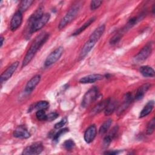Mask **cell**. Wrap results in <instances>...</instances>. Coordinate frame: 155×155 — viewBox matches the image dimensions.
<instances>
[{"label": "cell", "mask_w": 155, "mask_h": 155, "mask_svg": "<svg viewBox=\"0 0 155 155\" xmlns=\"http://www.w3.org/2000/svg\"><path fill=\"white\" fill-rule=\"evenodd\" d=\"M49 36V33L43 32L35 39L22 61V67L27 66L31 61L37 51L48 39Z\"/></svg>", "instance_id": "6da1fadb"}, {"label": "cell", "mask_w": 155, "mask_h": 155, "mask_svg": "<svg viewBox=\"0 0 155 155\" xmlns=\"http://www.w3.org/2000/svg\"><path fill=\"white\" fill-rule=\"evenodd\" d=\"M81 5L82 4L81 2H76L70 8L66 15L59 22L58 25V28L59 30L64 28L67 25H68L75 19L80 11Z\"/></svg>", "instance_id": "7a4b0ae2"}, {"label": "cell", "mask_w": 155, "mask_h": 155, "mask_svg": "<svg viewBox=\"0 0 155 155\" xmlns=\"http://www.w3.org/2000/svg\"><path fill=\"white\" fill-rule=\"evenodd\" d=\"M99 94V89L97 87H93L88 90L84 94L81 106L83 108H87L92 102H93L97 97Z\"/></svg>", "instance_id": "3957f363"}, {"label": "cell", "mask_w": 155, "mask_h": 155, "mask_svg": "<svg viewBox=\"0 0 155 155\" xmlns=\"http://www.w3.org/2000/svg\"><path fill=\"white\" fill-rule=\"evenodd\" d=\"M50 18V15L48 13H44L39 18H38L31 25L30 30L28 31V35H32V33H35L41 29L49 21Z\"/></svg>", "instance_id": "277c9868"}, {"label": "cell", "mask_w": 155, "mask_h": 155, "mask_svg": "<svg viewBox=\"0 0 155 155\" xmlns=\"http://www.w3.org/2000/svg\"><path fill=\"white\" fill-rule=\"evenodd\" d=\"M152 42L147 43L134 56V61L136 63H140L145 61L152 52Z\"/></svg>", "instance_id": "5b68a950"}, {"label": "cell", "mask_w": 155, "mask_h": 155, "mask_svg": "<svg viewBox=\"0 0 155 155\" xmlns=\"http://www.w3.org/2000/svg\"><path fill=\"white\" fill-rule=\"evenodd\" d=\"M63 52L64 47L62 46H59L58 48H56L47 57L44 62L45 67H50L53 64H54L56 61H58L59 59Z\"/></svg>", "instance_id": "8992f818"}, {"label": "cell", "mask_w": 155, "mask_h": 155, "mask_svg": "<svg viewBox=\"0 0 155 155\" xmlns=\"http://www.w3.org/2000/svg\"><path fill=\"white\" fill-rule=\"evenodd\" d=\"M43 150H44V147L42 143L40 142H38L32 143L31 145L25 147L22 153V154H24V155L39 154L42 153Z\"/></svg>", "instance_id": "52a82bcc"}, {"label": "cell", "mask_w": 155, "mask_h": 155, "mask_svg": "<svg viewBox=\"0 0 155 155\" xmlns=\"http://www.w3.org/2000/svg\"><path fill=\"white\" fill-rule=\"evenodd\" d=\"M19 65V62L16 61L12 63L1 75L0 78V82L2 84V83L5 82L7 80H8L12 76L13 74L15 71L16 70L18 67Z\"/></svg>", "instance_id": "ba28073f"}, {"label": "cell", "mask_w": 155, "mask_h": 155, "mask_svg": "<svg viewBox=\"0 0 155 155\" xmlns=\"http://www.w3.org/2000/svg\"><path fill=\"white\" fill-rule=\"evenodd\" d=\"M22 13L19 11H17L13 15L10 23V28L12 31H15L21 26L22 22Z\"/></svg>", "instance_id": "9c48e42d"}, {"label": "cell", "mask_w": 155, "mask_h": 155, "mask_svg": "<svg viewBox=\"0 0 155 155\" xmlns=\"http://www.w3.org/2000/svg\"><path fill=\"white\" fill-rule=\"evenodd\" d=\"M133 101V97L132 96L131 93L130 92L127 93L124 96V101L120 107H117V110L116 111L117 114L118 116L121 114L125 110H127V108L129 107V105H130V104Z\"/></svg>", "instance_id": "30bf717a"}, {"label": "cell", "mask_w": 155, "mask_h": 155, "mask_svg": "<svg viewBox=\"0 0 155 155\" xmlns=\"http://www.w3.org/2000/svg\"><path fill=\"white\" fill-rule=\"evenodd\" d=\"M97 133V128L94 124L89 126L85 130L84 135V138L85 141L90 143L93 141Z\"/></svg>", "instance_id": "8fae6325"}, {"label": "cell", "mask_w": 155, "mask_h": 155, "mask_svg": "<svg viewBox=\"0 0 155 155\" xmlns=\"http://www.w3.org/2000/svg\"><path fill=\"white\" fill-rule=\"evenodd\" d=\"M13 135L15 137L18 139H28L31 136V134L27 128L22 125L18 126L14 130Z\"/></svg>", "instance_id": "7c38bea8"}, {"label": "cell", "mask_w": 155, "mask_h": 155, "mask_svg": "<svg viewBox=\"0 0 155 155\" xmlns=\"http://www.w3.org/2000/svg\"><path fill=\"white\" fill-rule=\"evenodd\" d=\"M41 75L40 74H36L34 76L33 78H31L27 83L24 91L27 93H30L33 91V90L35 88V87L37 86V85L41 81Z\"/></svg>", "instance_id": "4fadbf2b"}, {"label": "cell", "mask_w": 155, "mask_h": 155, "mask_svg": "<svg viewBox=\"0 0 155 155\" xmlns=\"http://www.w3.org/2000/svg\"><path fill=\"white\" fill-rule=\"evenodd\" d=\"M104 76L101 74H91L81 78L79 82L81 84H91L102 80Z\"/></svg>", "instance_id": "5bb4252c"}, {"label": "cell", "mask_w": 155, "mask_h": 155, "mask_svg": "<svg viewBox=\"0 0 155 155\" xmlns=\"http://www.w3.org/2000/svg\"><path fill=\"white\" fill-rule=\"evenodd\" d=\"M95 42L88 39L83 45L82 48H81L79 56V60L83 59L92 50L93 47L95 45Z\"/></svg>", "instance_id": "9a60e30c"}, {"label": "cell", "mask_w": 155, "mask_h": 155, "mask_svg": "<svg viewBox=\"0 0 155 155\" xmlns=\"http://www.w3.org/2000/svg\"><path fill=\"white\" fill-rule=\"evenodd\" d=\"M105 29V25H101L99 26L90 35L88 39L96 43L99 41V39L101 38V37L102 36L103 33H104Z\"/></svg>", "instance_id": "2e32d148"}, {"label": "cell", "mask_w": 155, "mask_h": 155, "mask_svg": "<svg viewBox=\"0 0 155 155\" xmlns=\"http://www.w3.org/2000/svg\"><path fill=\"white\" fill-rule=\"evenodd\" d=\"M110 98H107L105 99L102 101H101L100 102H99L95 107H94V108L91 110V113L92 115H95L96 114L99 113L100 112L104 111L107 106L108 105V103L110 101Z\"/></svg>", "instance_id": "e0dca14e"}, {"label": "cell", "mask_w": 155, "mask_h": 155, "mask_svg": "<svg viewBox=\"0 0 155 155\" xmlns=\"http://www.w3.org/2000/svg\"><path fill=\"white\" fill-rule=\"evenodd\" d=\"M150 86L151 85L150 84H145L141 85L140 87H139L135 94V96H134L135 99L136 100L142 99L143 97L145 94L149 90Z\"/></svg>", "instance_id": "ac0fdd59"}, {"label": "cell", "mask_w": 155, "mask_h": 155, "mask_svg": "<svg viewBox=\"0 0 155 155\" xmlns=\"http://www.w3.org/2000/svg\"><path fill=\"white\" fill-rule=\"evenodd\" d=\"M154 106V101H148L147 104L144 106L143 109L141 110L140 114H139V117L142 118L143 117L147 116L153 110V108Z\"/></svg>", "instance_id": "d6986e66"}, {"label": "cell", "mask_w": 155, "mask_h": 155, "mask_svg": "<svg viewBox=\"0 0 155 155\" xmlns=\"http://www.w3.org/2000/svg\"><path fill=\"white\" fill-rule=\"evenodd\" d=\"M117 107H118L117 101L116 100L110 99V102L108 103L106 108L104 110L105 115L106 116L111 115L117 109Z\"/></svg>", "instance_id": "ffe728a7"}, {"label": "cell", "mask_w": 155, "mask_h": 155, "mask_svg": "<svg viewBox=\"0 0 155 155\" xmlns=\"http://www.w3.org/2000/svg\"><path fill=\"white\" fill-rule=\"evenodd\" d=\"M139 71L144 77L153 78L155 74L154 69L148 65H144L140 67L139 68Z\"/></svg>", "instance_id": "44dd1931"}, {"label": "cell", "mask_w": 155, "mask_h": 155, "mask_svg": "<svg viewBox=\"0 0 155 155\" xmlns=\"http://www.w3.org/2000/svg\"><path fill=\"white\" fill-rule=\"evenodd\" d=\"M96 18L95 17H92L91 18H90L86 22H85L81 27H79V28L76 29L73 33H72V36H77L78 35H79L80 33H81L82 31H84L87 27H88L92 23H93V22L95 21Z\"/></svg>", "instance_id": "7402d4cb"}, {"label": "cell", "mask_w": 155, "mask_h": 155, "mask_svg": "<svg viewBox=\"0 0 155 155\" xmlns=\"http://www.w3.org/2000/svg\"><path fill=\"white\" fill-rule=\"evenodd\" d=\"M49 106H50V104L48 101H38L36 103L34 104L33 107L32 108V109L35 108L38 110H47L49 108Z\"/></svg>", "instance_id": "603a6c76"}, {"label": "cell", "mask_w": 155, "mask_h": 155, "mask_svg": "<svg viewBox=\"0 0 155 155\" xmlns=\"http://www.w3.org/2000/svg\"><path fill=\"white\" fill-rule=\"evenodd\" d=\"M112 124V119H108L107 120H105L102 125L100 127L99 133L100 134H104L106 133L108 130H109L111 125Z\"/></svg>", "instance_id": "cb8c5ba5"}, {"label": "cell", "mask_w": 155, "mask_h": 155, "mask_svg": "<svg viewBox=\"0 0 155 155\" xmlns=\"http://www.w3.org/2000/svg\"><path fill=\"white\" fill-rule=\"evenodd\" d=\"M33 2H34V1H30V0L21 1L19 5L18 11L21 12L22 13L23 12H25L31 5V4Z\"/></svg>", "instance_id": "d4e9b609"}, {"label": "cell", "mask_w": 155, "mask_h": 155, "mask_svg": "<svg viewBox=\"0 0 155 155\" xmlns=\"http://www.w3.org/2000/svg\"><path fill=\"white\" fill-rule=\"evenodd\" d=\"M139 17L137 16H134L132 17L131 19H129V21H128L127 24H126V25L125 26V28H124V31H126L127 30H129L130 28H131L132 27H133L134 25H136L137 24V22H138L139 19Z\"/></svg>", "instance_id": "484cf974"}, {"label": "cell", "mask_w": 155, "mask_h": 155, "mask_svg": "<svg viewBox=\"0 0 155 155\" xmlns=\"http://www.w3.org/2000/svg\"><path fill=\"white\" fill-rule=\"evenodd\" d=\"M154 127H155V120L154 117H153L151 120H150L147 124V128H146V133L148 135H151L154 131Z\"/></svg>", "instance_id": "4316f807"}, {"label": "cell", "mask_w": 155, "mask_h": 155, "mask_svg": "<svg viewBox=\"0 0 155 155\" xmlns=\"http://www.w3.org/2000/svg\"><path fill=\"white\" fill-rule=\"evenodd\" d=\"M63 147L64 148L67 150V151H70L74 148L75 147V143L73 139H68L66 140L64 143H63Z\"/></svg>", "instance_id": "83f0119b"}, {"label": "cell", "mask_w": 155, "mask_h": 155, "mask_svg": "<svg viewBox=\"0 0 155 155\" xmlns=\"http://www.w3.org/2000/svg\"><path fill=\"white\" fill-rule=\"evenodd\" d=\"M68 128H64L61 130H59L53 137V140L54 142H58L59 138L61 137L62 135L65 134L66 133L68 132Z\"/></svg>", "instance_id": "f1b7e54d"}, {"label": "cell", "mask_w": 155, "mask_h": 155, "mask_svg": "<svg viewBox=\"0 0 155 155\" xmlns=\"http://www.w3.org/2000/svg\"><path fill=\"white\" fill-rule=\"evenodd\" d=\"M47 116V114H46L45 110H38L36 113V117L39 120H41V121L46 120Z\"/></svg>", "instance_id": "f546056e"}, {"label": "cell", "mask_w": 155, "mask_h": 155, "mask_svg": "<svg viewBox=\"0 0 155 155\" xmlns=\"http://www.w3.org/2000/svg\"><path fill=\"white\" fill-rule=\"evenodd\" d=\"M122 35L121 33H117L115 35H114L110 40V44L111 45H116L117 44L120 40L121 39Z\"/></svg>", "instance_id": "4dcf8cb0"}, {"label": "cell", "mask_w": 155, "mask_h": 155, "mask_svg": "<svg viewBox=\"0 0 155 155\" xmlns=\"http://www.w3.org/2000/svg\"><path fill=\"white\" fill-rule=\"evenodd\" d=\"M102 4V1H92L90 2V8L91 10H94L98 8Z\"/></svg>", "instance_id": "1f68e13d"}, {"label": "cell", "mask_w": 155, "mask_h": 155, "mask_svg": "<svg viewBox=\"0 0 155 155\" xmlns=\"http://www.w3.org/2000/svg\"><path fill=\"white\" fill-rule=\"evenodd\" d=\"M67 122V118L66 117L62 118L59 122H57L55 125H54V128L55 129H60L62 127H63L66 123Z\"/></svg>", "instance_id": "d6a6232c"}, {"label": "cell", "mask_w": 155, "mask_h": 155, "mask_svg": "<svg viewBox=\"0 0 155 155\" xmlns=\"http://www.w3.org/2000/svg\"><path fill=\"white\" fill-rule=\"evenodd\" d=\"M59 116V114L57 112H51L50 113H49L48 114H47V121L51 122L53 120H55L57 117H58Z\"/></svg>", "instance_id": "836d02e7"}, {"label": "cell", "mask_w": 155, "mask_h": 155, "mask_svg": "<svg viewBox=\"0 0 155 155\" xmlns=\"http://www.w3.org/2000/svg\"><path fill=\"white\" fill-rule=\"evenodd\" d=\"M113 138L110 136L108 134H107L104 138V140H103V144L105 147H108L110 143L111 142V141L113 140Z\"/></svg>", "instance_id": "e575fe53"}, {"label": "cell", "mask_w": 155, "mask_h": 155, "mask_svg": "<svg viewBox=\"0 0 155 155\" xmlns=\"http://www.w3.org/2000/svg\"><path fill=\"white\" fill-rule=\"evenodd\" d=\"M120 152V151L119 150H113V151H106L104 153V154H111V155H115V154H117Z\"/></svg>", "instance_id": "d590c367"}, {"label": "cell", "mask_w": 155, "mask_h": 155, "mask_svg": "<svg viewBox=\"0 0 155 155\" xmlns=\"http://www.w3.org/2000/svg\"><path fill=\"white\" fill-rule=\"evenodd\" d=\"M4 38L3 36H1V45H0V47H2L3 44H4Z\"/></svg>", "instance_id": "8d00e7d4"}, {"label": "cell", "mask_w": 155, "mask_h": 155, "mask_svg": "<svg viewBox=\"0 0 155 155\" xmlns=\"http://www.w3.org/2000/svg\"><path fill=\"white\" fill-rule=\"evenodd\" d=\"M152 12H153V14H154V5H153V7Z\"/></svg>", "instance_id": "74e56055"}]
</instances>
